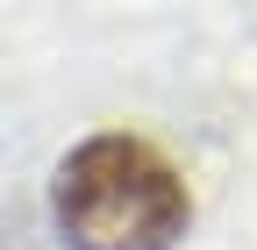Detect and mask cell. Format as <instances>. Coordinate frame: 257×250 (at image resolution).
I'll return each instance as SVG.
<instances>
[{
	"label": "cell",
	"mask_w": 257,
	"mask_h": 250,
	"mask_svg": "<svg viewBox=\"0 0 257 250\" xmlns=\"http://www.w3.org/2000/svg\"><path fill=\"white\" fill-rule=\"evenodd\" d=\"M57 236L72 250H172L186 236V186L136 136H93L57 165Z\"/></svg>",
	"instance_id": "cell-1"
}]
</instances>
